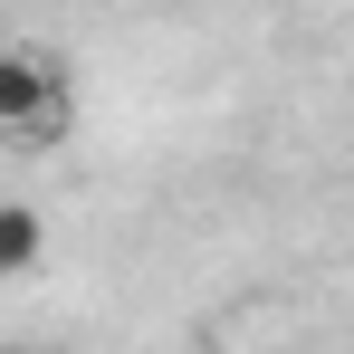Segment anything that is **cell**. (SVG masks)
Returning a JSON list of instances; mask_svg holds the SVG:
<instances>
[{
	"label": "cell",
	"mask_w": 354,
	"mask_h": 354,
	"mask_svg": "<svg viewBox=\"0 0 354 354\" xmlns=\"http://www.w3.org/2000/svg\"><path fill=\"white\" fill-rule=\"evenodd\" d=\"M77 96H67V67L48 48H0V134L10 144H58Z\"/></svg>",
	"instance_id": "cell-1"
},
{
	"label": "cell",
	"mask_w": 354,
	"mask_h": 354,
	"mask_svg": "<svg viewBox=\"0 0 354 354\" xmlns=\"http://www.w3.org/2000/svg\"><path fill=\"white\" fill-rule=\"evenodd\" d=\"M48 259V221H39V201H0V278H29Z\"/></svg>",
	"instance_id": "cell-2"
},
{
	"label": "cell",
	"mask_w": 354,
	"mask_h": 354,
	"mask_svg": "<svg viewBox=\"0 0 354 354\" xmlns=\"http://www.w3.org/2000/svg\"><path fill=\"white\" fill-rule=\"evenodd\" d=\"M0 354H29V345H0Z\"/></svg>",
	"instance_id": "cell-3"
}]
</instances>
